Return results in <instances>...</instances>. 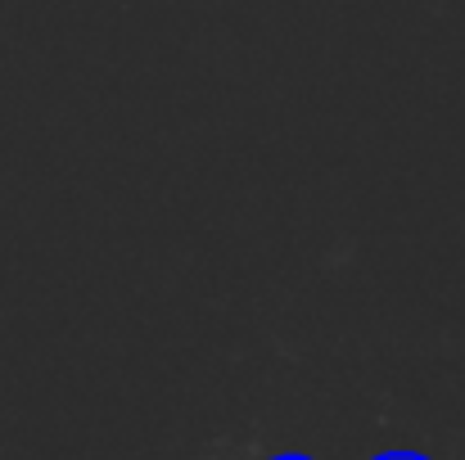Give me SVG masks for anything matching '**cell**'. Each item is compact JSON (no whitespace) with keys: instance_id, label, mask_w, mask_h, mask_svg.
<instances>
[{"instance_id":"1","label":"cell","mask_w":465,"mask_h":460,"mask_svg":"<svg viewBox=\"0 0 465 460\" xmlns=\"http://www.w3.org/2000/svg\"><path fill=\"white\" fill-rule=\"evenodd\" d=\"M384 460H420V456H384Z\"/></svg>"}]
</instances>
